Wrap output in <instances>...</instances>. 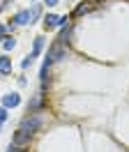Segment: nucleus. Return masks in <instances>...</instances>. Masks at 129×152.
I'll list each match as a JSON object with an SVG mask.
<instances>
[{
	"label": "nucleus",
	"instance_id": "nucleus-16",
	"mask_svg": "<svg viewBox=\"0 0 129 152\" xmlns=\"http://www.w3.org/2000/svg\"><path fill=\"white\" fill-rule=\"evenodd\" d=\"M5 152H28V150H26V148H16V145H12V143H9Z\"/></svg>",
	"mask_w": 129,
	"mask_h": 152
},
{
	"label": "nucleus",
	"instance_id": "nucleus-12",
	"mask_svg": "<svg viewBox=\"0 0 129 152\" xmlns=\"http://www.w3.org/2000/svg\"><path fill=\"white\" fill-rule=\"evenodd\" d=\"M12 72V60L7 56H0V74H9Z\"/></svg>",
	"mask_w": 129,
	"mask_h": 152
},
{
	"label": "nucleus",
	"instance_id": "nucleus-13",
	"mask_svg": "<svg viewBox=\"0 0 129 152\" xmlns=\"http://www.w3.org/2000/svg\"><path fill=\"white\" fill-rule=\"evenodd\" d=\"M14 46H16V39L12 37V35H7V37L2 39V48H5V51H12Z\"/></svg>",
	"mask_w": 129,
	"mask_h": 152
},
{
	"label": "nucleus",
	"instance_id": "nucleus-7",
	"mask_svg": "<svg viewBox=\"0 0 129 152\" xmlns=\"http://www.w3.org/2000/svg\"><path fill=\"white\" fill-rule=\"evenodd\" d=\"M2 106L5 108H16V106H21V95L18 92H9V95H5L2 97Z\"/></svg>",
	"mask_w": 129,
	"mask_h": 152
},
{
	"label": "nucleus",
	"instance_id": "nucleus-15",
	"mask_svg": "<svg viewBox=\"0 0 129 152\" xmlns=\"http://www.w3.org/2000/svg\"><path fill=\"white\" fill-rule=\"evenodd\" d=\"M7 118H9V111L5 108V106H0V127L7 122Z\"/></svg>",
	"mask_w": 129,
	"mask_h": 152
},
{
	"label": "nucleus",
	"instance_id": "nucleus-20",
	"mask_svg": "<svg viewBox=\"0 0 129 152\" xmlns=\"http://www.w3.org/2000/svg\"><path fill=\"white\" fill-rule=\"evenodd\" d=\"M44 5H46V7H55V5H58V0H44Z\"/></svg>",
	"mask_w": 129,
	"mask_h": 152
},
{
	"label": "nucleus",
	"instance_id": "nucleus-1",
	"mask_svg": "<svg viewBox=\"0 0 129 152\" xmlns=\"http://www.w3.org/2000/svg\"><path fill=\"white\" fill-rule=\"evenodd\" d=\"M42 124H44V118H42V115L39 113H30V115H26V118L21 120V127H18V129L32 138V136L42 129Z\"/></svg>",
	"mask_w": 129,
	"mask_h": 152
},
{
	"label": "nucleus",
	"instance_id": "nucleus-11",
	"mask_svg": "<svg viewBox=\"0 0 129 152\" xmlns=\"http://www.w3.org/2000/svg\"><path fill=\"white\" fill-rule=\"evenodd\" d=\"M28 12H30V26L42 19V5H39V2H32V5L28 7Z\"/></svg>",
	"mask_w": 129,
	"mask_h": 152
},
{
	"label": "nucleus",
	"instance_id": "nucleus-2",
	"mask_svg": "<svg viewBox=\"0 0 129 152\" xmlns=\"http://www.w3.org/2000/svg\"><path fill=\"white\" fill-rule=\"evenodd\" d=\"M46 53L51 56L53 62H64V58H69V46H64V44H60V42H53Z\"/></svg>",
	"mask_w": 129,
	"mask_h": 152
},
{
	"label": "nucleus",
	"instance_id": "nucleus-18",
	"mask_svg": "<svg viewBox=\"0 0 129 152\" xmlns=\"http://www.w3.org/2000/svg\"><path fill=\"white\" fill-rule=\"evenodd\" d=\"M7 37V26H0V39Z\"/></svg>",
	"mask_w": 129,
	"mask_h": 152
},
{
	"label": "nucleus",
	"instance_id": "nucleus-19",
	"mask_svg": "<svg viewBox=\"0 0 129 152\" xmlns=\"http://www.w3.org/2000/svg\"><path fill=\"white\" fill-rule=\"evenodd\" d=\"M18 86H21V88L28 86V78H26V76H21V78H18Z\"/></svg>",
	"mask_w": 129,
	"mask_h": 152
},
{
	"label": "nucleus",
	"instance_id": "nucleus-4",
	"mask_svg": "<svg viewBox=\"0 0 129 152\" xmlns=\"http://www.w3.org/2000/svg\"><path fill=\"white\" fill-rule=\"evenodd\" d=\"M97 5H101V2H95V0H85V2H81V5H78V7L72 12V16H74V19H81V16H85V14H90V12L95 10Z\"/></svg>",
	"mask_w": 129,
	"mask_h": 152
},
{
	"label": "nucleus",
	"instance_id": "nucleus-14",
	"mask_svg": "<svg viewBox=\"0 0 129 152\" xmlns=\"http://www.w3.org/2000/svg\"><path fill=\"white\" fill-rule=\"evenodd\" d=\"M32 62H35V58H32V53H30V56L23 58V62H21V69H30V67H32Z\"/></svg>",
	"mask_w": 129,
	"mask_h": 152
},
{
	"label": "nucleus",
	"instance_id": "nucleus-8",
	"mask_svg": "<svg viewBox=\"0 0 129 152\" xmlns=\"http://www.w3.org/2000/svg\"><path fill=\"white\" fill-rule=\"evenodd\" d=\"M72 32H74V26H72V23H69V26H64V28H60V35H58L55 42H60V44H64V46H69V44H72Z\"/></svg>",
	"mask_w": 129,
	"mask_h": 152
},
{
	"label": "nucleus",
	"instance_id": "nucleus-5",
	"mask_svg": "<svg viewBox=\"0 0 129 152\" xmlns=\"http://www.w3.org/2000/svg\"><path fill=\"white\" fill-rule=\"evenodd\" d=\"M9 23H12L14 28H16V26H30V12H28V7H26V10H18L16 14L12 16Z\"/></svg>",
	"mask_w": 129,
	"mask_h": 152
},
{
	"label": "nucleus",
	"instance_id": "nucleus-21",
	"mask_svg": "<svg viewBox=\"0 0 129 152\" xmlns=\"http://www.w3.org/2000/svg\"><path fill=\"white\" fill-rule=\"evenodd\" d=\"M95 2H99V0H95Z\"/></svg>",
	"mask_w": 129,
	"mask_h": 152
},
{
	"label": "nucleus",
	"instance_id": "nucleus-3",
	"mask_svg": "<svg viewBox=\"0 0 129 152\" xmlns=\"http://www.w3.org/2000/svg\"><path fill=\"white\" fill-rule=\"evenodd\" d=\"M46 106V97L44 92L39 90V92H35V95L30 97V102H28V113H42Z\"/></svg>",
	"mask_w": 129,
	"mask_h": 152
},
{
	"label": "nucleus",
	"instance_id": "nucleus-9",
	"mask_svg": "<svg viewBox=\"0 0 129 152\" xmlns=\"http://www.w3.org/2000/svg\"><path fill=\"white\" fill-rule=\"evenodd\" d=\"M58 19H60L58 14H46L44 19H42V26H44L46 32H48V30H55V28H58Z\"/></svg>",
	"mask_w": 129,
	"mask_h": 152
},
{
	"label": "nucleus",
	"instance_id": "nucleus-17",
	"mask_svg": "<svg viewBox=\"0 0 129 152\" xmlns=\"http://www.w3.org/2000/svg\"><path fill=\"white\" fill-rule=\"evenodd\" d=\"M12 2H14V0H0V10H7Z\"/></svg>",
	"mask_w": 129,
	"mask_h": 152
},
{
	"label": "nucleus",
	"instance_id": "nucleus-6",
	"mask_svg": "<svg viewBox=\"0 0 129 152\" xmlns=\"http://www.w3.org/2000/svg\"><path fill=\"white\" fill-rule=\"evenodd\" d=\"M28 143H30V136L23 134L21 129H16L14 136H12V145H16V148H26V150H28Z\"/></svg>",
	"mask_w": 129,
	"mask_h": 152
},
{
	"label": "nucleus",
	"instance_id": "nucleus-10",
	"mask_svg": "<svg viewBox=\"0 0 129 152\" xmlns=\"http://www.w3.org/2000/svg\"><path fill=\"white\" fill-rule=\"evenodd\" d=\"M44 44H46L44 35H39V37L32 39V58H37V56H42V53H44Z\"/></svg>",
	"mask_w": 129,
	"mask_h": 152
}]
</instances>
